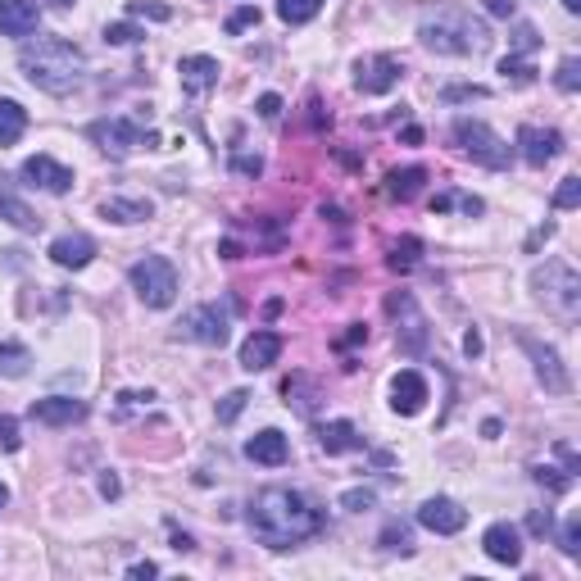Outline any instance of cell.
Masks as SVG:
<instances>
[{"instance_id": "1", "label": "cell", "mask_w": 581, "mask_h": 581, "mask_svg": "<svg viewBox=\"0 0 581 581\" xmlns=\"http://www.w3.org/2000/svg\"><path fill=\"white\" fill-rule=\"evenodd\" d=\"M246 522L259 545H268V550H296V545L314 541L323 532L327 513L309 495L291 491V486H268V491H259L250 500Z\"/></svg>"}, {"instance_id": "2", "label": "cell", "mask_w": 581, "mask_h": 581, "mask_svg": "<svg viewBox=\"0 0 581 581\" xmlns=\"http://www.w3.org/2000/svg\"><path fill=\"white\" fill-rule=\"evenodd\" d=\"M19 69L46 96H69V91L82 87L87 55L69 37H37V41H23L19 46Z\"/></svg>"}, {"instance_id": "3", "label": "cell", "mask_w": 581, "mask_h": 581, "mask_svg": "<svg viewBox=\"0 0 581 581\" xmlns=\"http://www.w3.org/2000/svg\"><path fill=\"white\" fill-rule=\"evenodd\" d=\"M418 37L436 55H482L491 46V28L482 19H473L468 10H459V5L427 10L423 23H418Z\"/></svg>"}, {"instance_id": "4", "label": "cell", "mask_w": 581, "mask_h": 581, "mask_svg": "<svg viewBox=\"0 0 581 581\" xmlns=\"http://www.w3.org/2000/svg\"><path fill=\"white\" fill-rule=\"evenodd\" d=\"M532 286H536V296H541L559 318H577V309H581V277H577V268H572V264L550 259L545 268H536V273H532Z\"/></svg>"}, {"instance_id": "5", "label": "cell", "mask_w": 581, "mask_h": 581, "mask_svg": "<svg viewBox=\"0 0 581 581\" xmlns=\"http://www.w3.org/2000/svg\"><path fill=\"white\" fill-rule=\"evenodd\" d=\"M132 291L141 296V305L150 309H168L173 300H178V268H173V259L164 255H146L132 264Z\"/></svg>"}, {"instance_id": "6", "label": "cell", "mask_w": 581, "mask_h": 581, "mask_svg": "<svg viewBox=\"0 0 581 581\" xmlns=\"http://www.w3.org/2000/svg\"><path fill=\"white\" fill-rule=\"evenodd\" d=\"M454 141L463 146V155L473 159V164H482V168L504 173V168L513 164V146L504 137H495L482 119H454Z\"/></svg>"}, {"instance_id": "7", "label": "cell", "mask_w": 581, "mask_h": 581, "mask_svg": "<svg viewBox=\"0 0 581 581\" xmlns=\"http://www.w3.org/2000/svg\"><path fill=\"white\" fill-rule=\"evenodd\" d=\"M386 314L395 318V341H400L404 355H423L427 341H432V327H427L423 309H418V300L409 296V291H395L391 300H386Z\"/></svg>"}, {"instance_id": "8", "label": "cell", "mask_w": 581, "mask_h": 581, "mask_svg": "<svg viewBox=\"0 0 581 581\" xmlns=\"http://www.w3.org/2000/svg\"><path fill=\"white\" fill-rule=\"evenodd\" d=\"M87 137L96 141V146L105 150L109 159H128L132 150H137L141 141H146L137 123H132V119H119V114H114V119H96V123L87 128Z\"/></svg>"}, {"instance_id": "9", "label": "cell", "mask_w": 581, "mask_h": 581, "mask_svg": "<svg viewBox=\"0 0 581 581\" xmlns=\"http://www.w3.org/2000/svg\"><path fill=\"white\" fill-rule=\"evenodd\" d=\"M178 336L182 341H200V345H227V309L218 305H196L191 314H182L178 323Z\"/></svg>"}, {"instance_id": "10", "label": "cell", "mask_w": 581, "mask_h": 581, "mask_svg": "<svg viewBox=\"0 0 581 581\" xmlns=\"http://www.w3.org/2000/svg\"><path fill=\"white\" fill-rule=\"evenodd\" d=\"M427 400H432V391H427V377L423 373L400 368V373L391 377V409L400 418H418L427 409Z\"/></svg>"}, {"instance_id": "11", "label": "cell", "mask_w": 581, "mask_h": 581, "mask_svg": "<svg viewBox=\"0 0 581 581\" xmlns=\"http://www.w3.org/2000/svg\"><path fill=\"white\" fill-rule=\"evenodd\" d=\"M418 522L436 536H454L468 527V509H463L459 500H450V495H432V500L418 504Z\"/></svg>"}, {"instance_id": "12", "label": "cell", "mask_w": 581, "mask_h": 581, "mask_svg": "<svg viewBox=\"0 0 581 581\" xmlns=\"http://www.w3.org/2000/svg\"><path fill=\"white\" fill-rule=\"evenodd\" d=\"M400 78H404V64L395 60V55H368L355 69V87L364 91V96H386Z\"/></svg>"}, {"instance_id": "13", "label": "cell", "mask_w": 581, "mask_h": 581, "mask_svg": "<svg viewBox=\"0 0 581 581\" xmlns=\"http://www.w3.org/2000/svg\"><path fill=\"white\" fill-rule=\"evenodd\" d=\"M23 182L37 191H50V196H64V191H73V168H64L50 155H32L23 159Z\"/></svg>"}, {"instance_id": "14", "label": "cell", "mask_w": 581, "mask_h": 581, "mask_svg": "<svg viewBox=\"0 0 581 581\" xmlns=\"http://www.w3.org/2000/svg\"><path fill=\"white\" fill-rule=\"evenodd\" d=\"M28 414L46 427H73V423L87 418V404L73 400V395H46V400H32Z\"/></svg>"}, {"instance_id": "15", "label": "cell", "mask_w": 581, "mask_h": 581, "mask_svg": "<svg viewBox=\"0 0 581 581\" xmlns=\"http://www.w3.org/2000/svg\"><path fill=\"white\" fill-rule=\"evenodd\" d=\"M482 550L491 554L495 563H504V568H518L522 563V532L513 522H491L482 536Z\"/></svg>"}, {"instance_id": "16", "label": "cell", "mask_w": 581, "mask_h": 581, "mask_svg": "<svg viewBox=\"0 0 581 581\" xmlns=\"http://www.w3.org/2000/svg\"><path fill=\"white\" fill-rule=\"evenodd\" d=\"M518 146H522V159H527V164L545 168L563 150V137L554 128H536V123H527V128H518Z\"/></svg>"}, {"instance_id": "17", "label": "cell", "mask_w": 581, "mask_h": 581, "mask_svg": "<svg viewBox=\"0 0 581 581\" xmlns=\"http://www.w3.org/2000/svg\"><path fill=\"white\" fill-rule=\"evenodd\" d=\"M522 350L536 359V377L545 382V391H554V395H568V373H563V364H559V355H554L550 345H541L536 336H522Z\"/></svg>"}, {"instance_id": "18", "label": "cell", "mask_w": 581, "mask_h": 581, "mask_svg": "<svg viewBox=\"0 0 581 581\" xmlns=\"http://www.w3.org/2000/svg\"><path fill=\"white\" fill-rule=\"evenodd\" d=\"M41 28L37 0H0V37H32Z\"/></svg>"}, {"instance_id": "19", "label": "cell", "mask_w": 581, "mask_h": 581, "mask_svg": "<svg viewBox=\"0 0 581 581\" xmlns=\"http://www.w3.org/2000/svg\"><path fill=\"white\" fill-rule=\"evenodd\" d=\"M282 359V336L277 332H250L246 345H241V368L246 373H264Z\"/></svg>"}, {"instance_id": "20", "label": "cell", "mask_w": 581, "mask_h": 581, "mask_svg": "<svg viewBox=\"0 0 581 581\" xmlns=\"http://www.w3.org/2000/svg\"><path fill=\"white\" fill-rule=\"evenodd\" d=\"M50 259L60 268H73V273H78V268H87L91 259H96V241H91L87 232H64V237L50 241Z\"/></svg>"}, {"instance_id": "21", "label": "cell", "mask_w": 581, "mask_h": 581, "mask_svg": "<svg viewBox=\"0 0 581 581\" xmlns=\"http://www.w3.org/2000/svg\"><path fill=\"white\" fill-rule=\"evenodd\" d=\"M246 459L264 463V468H282V463L291 459V441H286L277 427H264L259 436H250V441H246Z\"/></svg>"}, {"instance_id": "22", "label": "cell", "mask_w": 581, "mask_h": 581, "mask_svg": "<svg viewBox=\"0 0 581 581\" xmlns=\"http://www.w3.org/2000/svg\"><path fill=\"white\" fill-rule=\"evenodd\" d=\"M178 78H182V91H187V96H200V91L218 87V60L214 55H182Z\"/></svg>"}, {"instance_id": "23", "label": "cell", "mask_w": 581, "mask_h": 581, "mask_svg": "<svg viewBox=\"0 0 581 581\" xmlns=\"http://www.w3.org/2000/svg\"><path fill=\"white\" fill-rule=\"evenodd\" d=\"M282 395H286V404H296V409H300L305 418H314L318 400H323V386H318L314 377H305V373H291V377L282 382Z\"/></svg>"}, {"instance_id": "24", "label": "cell", "mask_w": 581, "mask_h": 581, "mask_svg": "<svg viewBox=\"0 0 581 581\" xmlns=\"http://www.w3.org/2000/svg\"><path fill=\"white\" fill-rule=\"evenodd\" d=\"M318 445H323L327 454H350L364 445V436L355 432V423H345V418H336V423H323L318 427Z\"/></svg>"}, {"instance_id": "25", "label": "cell", "mask_w": 581, "mask_h": 581, "mask_svg": "<svg viewBox=\"0 0 581 581\" xmlns=\"http://www.w3.org/2000/svg\"><path fill=\"white\" fill-rule=\"evenodd\" d=\"M423 182H427V168H395V173H386V196L391 200H414L418 191H423Z\"/></svg>"}, {"instance_id": "26", "label": "cell", "mask_w": 581, "mask_h": 581, "mask_svg": "<svg viewBox=\"0 0 581 581\" xmlns=\"http://www.w3.org/2000/svg\"><path fill=\"white\" fill-rule=\"evenodd\" d=\"M100 214H105L109 223H146V218L155 214V205H150V200H123V196H114V200H105V205H100Z\"/></svg>"}, {"instance_id": "27", "label": "cell", "mask_w": 581, "mask_h": 581, "mask_svg": "<svg viewBox=\"0 0 581 581\" xmlns=\"http://www.w3.org/2000/svg\"><path fill=\"white\" fill-rule=\"evenodd\" d=\"M23 132H28V109L19 100H0V146H14Z\"/></svg>"}, {"instance_id": "28", "label": "cell", "mask_w": 581, "mask_h": 581, "mask_svg": "<svg viewBox=\"0 0 581 581\" xmlns=\"http://www.w3.org/2000/svg\"><path fill=\"white\" fill-rule=\"evenodd\" d=\"M318 14H323V0H277V19H282L286 28H305Z\"/></svg>"}, {"instance_id": "29", "label": "cell", "mask_w": 581, "mask_h": 581, "mask_svg": "<svg viewBox=\"0 0 581 581\" xmlns=\"http://www.w3.org/2000/svg\"><path fill=\"white\" fill-rule=\"evenodd\" d=\"M0 214L10 218V223H14V227H19V232H37V227H41V218H37V214H32V209H28V205H23V200L5 196V191H0Z\"/></svg>"}, {"instance_id": "30", "label": "cell", "mask_w": 581, "mask_h": 581, "mask_svg": "<svg viewBox=\"0 0 581 581\" xmlns=\"http://www.w3.org/2000/svg\"><path fill=\"white\" fill-rule=\"evenodd\" d=\"M500 78L504 82H518V87H532L536 82V64L527 55H504L500 60Z\"/></svg>"}, {"instance_id": "31", "label": "cell", "mask_w": 581, "mask_h": 581, "mask_svg": "<svg viewBox=\"0 0 581 581\" xmlns=\"http://www.w3.org/2000/svg\"><path fill=\"white\" fill-rule=\"evenodd\" d=\"M382 545L391 554H414V532H409V522H400V518H391L382 527Z\"/></svg>"}, {"instance_id": "32", "label": "cell", "mask_w": 581, "mask_h": 581, "mask_svg": "<svg viewBox=\"0 0 581 581\" xmlns=\"http://www.w3.org/2000/svg\"><path fill=\"white\" fill-rule=\"evenodd\" d=\"M418 250H423V241L404 237V241H395V246H391V259H386V264H391L395 273H409V268L418 264Z\"/></svg>"}, {"instance_id": "33", "label": "cell", "mask_w": 581, "mask_h": 581, "mask_svg": "<svg viewBox=\"0 0 581 581\" xmlns=\"http://www.w3.org/2000/svg\"><path fill=\"white\" fill-rule=\"evenodd\" d=\"M28 364H32V355L23 345H0V373L5 377H28Z\"/></svg>"}, {"instance_id": "34", "label": "cell", "mask_w": 581, "mask_h": 581, "mask_svg": "<svg viewBox=\"0 0 581 581\" xmlns=\"http://www.w3.org/2000/svg\"><path fill=\"white\" fill-rule=\"evenodd\" d=\"M532 477L545 486V491H554V495H568L572 491V473H563V468H550V463L532 468Z\"/></svg>"}, {"instance_id": "35", "label": "cell", "mask_w": 581, "mask_h": 581, "mask_svg": "<svg viewBox=\"0 0 581 581\" xmlns=\"http://www.w3.org/2000/svg\"><path fill=\"white\" fill-rule=\"evenodd\" d=\"M536 50H541V32H536L532 23H518V28H513V55H527V60H532Z\"/></svg>"}, {"instance_id": "36", "label": "cell", "mask_w": 581, "mask_h": 581, "mask_svg": "<svg viewBox=\"0 0 581 581\" xmlns=\"http://www.w3.org/2000/svg\"><path fill=\"white\" fill-rule=\"evenodd\" d=\"M246 404H250V391H227L223 400H218V423H237Z\"/></svg>"}, {"instance_id": "37", "label": "cell", "mask_w": 581, "mask_h": 581, "mask_svg": "<svg viewBox=\"0 0 581 581\" xmlns=\"http://www.w3.org/2000/svg\"><path fill=\"white\" fill-rule=\"evenodd\" d=\"M141 37H146V32H141L137 23H109L105 28V46H137Z\"/></svg>"}, {"instance_id": "38", "label": "cell", "mask_w": 581, "mask_h": 581, "mask_svg": "<svg viewBox=\"0 0 581 581\" xmlns=\"http://www.w3.org/2000/svg\"><path fill=\"white\" fill-rule=\"evenodd\" d=\"M577 205H581V178L568 173V178L559 182V191H554V209H577Z\"/></svg>"}, {"instance_id": "39", "label": "cell", "mask_w": 581, "mask_h": 581, "mask_svg": "<svg viewBox=\"0 0 581 581\" xmlns=\"http://www.w3.org/2000/svg\"><path fill=\"white\" fill-rule=\"evenodd\" d=\"M559 545H563V554H568V559H577V554H581V513H572V518L563 522Z\"/></svg>"}, {"instance_id": "40", "label": "cell", "mask_w": 581, "mask_h": 581, "mask_svg": "<svg viewBox=\"0 0 581 581\" xmlns=\"http://www.w3.org/2000/svg\"><path fill=\"white\" fill-rule=\"evenodd\" d=\"M554 82H559V91H568V96H572V91L581 87V60H577V55H568V60L559 64V73H554Z\"/></svg>"}, {"instance_id": "41", "label": "cell", "mask_w": 581, "mask_h": 581, "mask_svg": "<svg viewBox=\"0 0 581 581\" xmlns=\"http://www.w3.org/2000/svg\"><path fill=\"white\" fill-rule=\"evenodd\" d=\"M223 28H227V37H237V32H246V28H259V10H255V5H241V10L232 14Z\"/></svg>"}, {"instance_id": "42", "label": "cell", "mask_w": 581, "mask_h": 581, "mask_svg": "<svg viewBox=\"0 0 581 581\" xmlns=\"http://www.w3.org/2000/svg\"><path fill=\"white\" fill-rule=\"evenodd\" d=\"M128 14H132V19H155V23H168V19H173V10H168V5H146V0H132Z\"/></svg>"}, {"instance_id": "43", "label": "cell", "mask_w": 581, "mask_h": 581, "mask_svg": "<svg viewBox=\"0 0 581 581\" xmlns=\"http://www.w3.org/2000/svg\"><path fill=\"white\" fill-rule=\"evenodd\" d=\"M373 504H377L373 491H345L341 495V509H350V513H364V509H373Z\"/></svg>"}, {"instance_id": "44", "label": "cell", "mask_w": 581, "mask_h": 581, "mask_svg": "<svg viewBox=\"0 0 581 581\" xmlns=\"http://www.w3.org/2000/svg\"><path fill=\"white\" fill-rule=\"evenodd\" d=\"M232 173H241V178H259V173H264V159L259 155H232Z\"/></svg>"}, {"instance_id": "45", "label": "cell", "mask_w": 581, "mask_h": 581, "mask_svg": "<svg viewBox=\"0 0 581 581\" xmlns=\"http://www.w3.org/2000/svg\"><path fill=\"white\" fill-rule=\"evenodd\" d=\"M0 450H19V423L0 414Z\"/></svg>"}, {"instance_id": "46", "label": "cell", "mask_w": 581, "mask_h": 581, "mask_svg": "<svg viewBox=\"0 0 581 581\" xmlns=\"http://www.w3.org/2000/svg\"><path fill=\"white\" fill-rule=\"evenodd\" d=\"M527 532H532V536H550V532H554V513H550V509H545V513L536 509L532 518H527Z\"/></svg>"}, {"instance_id": "47", "label": "cell", "mask_w": 581, "mask_h": 581, "mask_svg": "<svg viewBox=\"0 0 581 581\" xmlns=\"http://www.w3.org/2000/svg\"><path fill=\"white\" fill-rule=\"evenodd\" d=\"M277 114H282V96L264 91V96H259V119H277Z\"/></svg>"}, {"instance_id": "48", "label": "cell", "mask_w": 581, "mask_h": 581, "mask_svg": "<svg viewBox=\"0 0 581 581\" xmlns=\"http://www.w3.org/2000/svg\"><path fill=\"white\" fill-rule=\"evenodd\" d=\"M100 495H105V500H119L123 495V482L114 473H100Z\"/></svg>"}, {"instance_id": "49", "label": "cell", "mask_w": 581, "mask_h": 581, "mask_svg": "<svg viewBox=\"0 0 581 581\" xmlns=\"http://www.w3.org/2000/svg\"><path fill=\"white\" fill-rule=\"evenodd\" d=\"M150 400H155V391H119L123 409H137V404H150Z\"/></svg>"}, {"instance_id": "50", "label": "cell", "mask_w": 581, "mask_h": 581, "mask_svg": "<svg viewBox=\"0 0 581 581\" xmlns=\"http://www.w3.org/2000/svg\"><path fill=\"white\" fill-rule=\"evenodd\" d=\"M486 87H445V100H482Z\"/></svg>"}, {"instance_id": "51", "label": "cell", "mask_w": 581, "mask_h": 581, "mask_svg": "<svg viewBox=\"0 0 581 581\" xmlns=\"http://www.w3.org/2000/svg\"><path fill=\"white\" fill-rule=\"evenodd\" d=\"M128 577H137V581H150V577H159V563H132V568H128Z\"/></svg>"}, {"instance_id": "52", "label": "cell", "mask_w": 581, "mask_h": 581, "mask_svg": "<svg viewBox=\"0 0 581 581\" xmlns=\"http://www.w3.org/2000/svg\"><path fill=\"white\" fill-rule=\"evenodd\" d=\"M554 450H559V459L568 463V473L577 477V473H581V463H577V454H572V445H568V441H559V445H554Z\"/></svg>"}, {"instance_id": "53", "label": "cell", "mask_w": 581, "mask_h": 581, "mask_svg": "<svg viewBox=\"0 0 581 581\" xmlns=\"http://www.w3.org/2000/svg\"><path fill=\"white\" fill-rule=\"evenodd\" d=\"M463 355H468V359L482 355V332H468V336H463Z\"/></svg>"}, {"instance_id": "54", "label": "cell", "mask_w": 581, "mask_h": 581, "mask_svg": "<svg viewBox=\"0 0 581 581\" xmlns=\"http://www.w3.org/2000/svg\"><path fill=\"white\" fill-rule=\"evenodd\" d=\"M486 10H491L495 19H513V0H486Z\"/></svg>"}, {"instance_id": "55", "label": "cell", "mask_w": 581, "mask_h": 581, "mask_svg": "<svg viewBox=\"0 0 581 581\" xmlns=\"http://www.w3.org/2000/svg\"><path fill=\"white\" fill-rule=\"evenodd\" d=\"M459 205H463V214H468V218L482 214V200H477V196H459Z\"/></svg>"}, {"instance_id": "56", "label": "cell", "mask_w": 581, "mask_h": 581, "mask_svg": "<svg viewBox=\"0 0 581 581\" xmlns=\"http://www.w3.org/2000/svg\"><path fill=\"white\" fill-rule=\"evenodd\" d=\"M359 341H368V327H350V332H345V345H359Z\"/></svg>"}, {"instance_id": "57", "label": "cell", "mask_w": 581, "mask_h": 581, "mask_svg": "<svg viewBox=\"0 0 581 581\" xmlns=\"http://www.w3.org/2000/svg\"><path fill=\"white\" fill-rule=\"evenodd\" d=\"M400 137H404V146H418V141H423V128H414V123H409Z\"/></svg>"}, {"instance_id": "58", "label": "cell", "mask_w": 581, "mask_h": 581, "mask_svg": "<svg viewBox=\"0 0 581 581\" xmlns=\"http://www.w3.org/2000/svg\"><path fill=\"white\" fill-rule=\"evenodd\" d=\"M173 550H196V541L187 532H173Z\"/></svg>"}, {"instance_id": "59", "label": "cell", "mask_w": 581, "mask_h": 581, "mask_svg": "<svg viewBox=\"0 0 581 581\" xmlns=\"http://www.w3.org/2000/svg\"><path fill=\"white\" fill-rule=\"evenodd\" d=\"M450 205H454V196H436V200H432V214H445Z\"/></svg>"}, {"instance_id": "60", "label": "cell", "mask_w": 581, "mask_h": 581, "mask_svg": "<svg viewBox=\"0 0 581 581\" xmlns=\"http://www.w3.org/2000/svg\"><path fill=\"white\" fill-rule=\"evenodd\" d=\"M563 10H568V14H581V0H563Z\"/></svg>"}, {"instance_id": "61", "label": "cell", "mask_w": 581, "mask_h": 581, "mask_svg": "<svg viewBox=\"0 0 581 581\" xmlns=\"http://www.w3.org/2000/svg\"><path fill=\"white\" fill-rule=\"evenodd\" d=\"M5 504H10V486L0 482V509H5Z\"/></svg>"}, {"instance_id": "62", "label": "cell", "mask_w": 581, "mask_h": 581, "mask_svg": "<svg viewBox=\"0 0 581 581\" xmlns=\"http://www.w3.org/2000/svg\"><path fill=\"white\" fill-rule=\"evenodd\" d=\"M50 5H60V10H69V5H78V0H50Z\"/></svg>"}]
</instances>
